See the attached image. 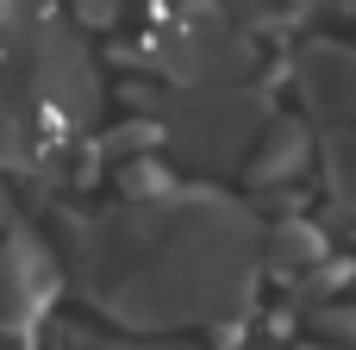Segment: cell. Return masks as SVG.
Listing matches in <instances>:
<instances>
[{
    "instance_id": "obj_1",
    "label": "cell",
    "mask_w": 356,
    "mask_h": 350,
    "mask_svg": "<svg viewBox=\"0 0 356 350\" xmlns=\"http://www.w3.org/2000/svg\"><path fill=\"white\" fill-rule=\"evenodd\" d=\"M263 100H250V94H232V88H213V94H194V113L175 125L181 132V144L194 150V157H213V163H225V157H244V144L250 138H263Z\"/></svg>"
},
{
    "instance_id": "obj_2",
    "label": "cell",
    "mask_w": 356,
    "mask_h": 350,
    "mask_svg": "<svg viewBox=\"0 0 356 350\" xmlns=\"http://www.w3.org/2000/svg\"><path fill=\"white\" fill-rule=\"evenodd\" d=\"M307 157H313L307 125L300 119H275V125H263V144L250 150V182H288V175L307 169Z\"/></svg>"
},
{
    "instance_id": "obj_3",
    "label": "cell",
    "mask_w": 356,
    "mask_h": 350,
    "mask_svg": "<svg viewBox=\"0 0 356 350\" xmlns=\"http://www.w3.org/2000/svg\"><path fill=\"white\" fill-rule=\"evenodd\" d=\"M269 257H275V269H282V276H313L319 263H332V257H325V238H319L307 219H288V225L275 232Z\"/></svg>"
},
{
    "instance_id": "obj_4",
    "label": "cell",
    "mask_w": 356,
    "mask_h": 350,
    "mask_svg": "<svg viewBox=\"0 0 356 350\" xmlns=\"http://www.w3.org/2000/svg\"><path fill=\"white\" fill-rule=\"evenodd\" d=\"M25 150H31V100L0 69V163H19Z\"/></svg>"
},
{
    "instance_id": "obj_5",
    "label": "cell",
    "mask_w": 356,
    "mask_h": 350,
    "mask_svg": "<svg viewBox=\"0 0 356 350\" xmlns=\"http://www.w3.org/2000/svg\"><path fill=\"white\" fill-rule=\"evenodd\" d=\"M325 182H332V194L356 213V132H338L325 144Z\"/></svg>"
},
{
    "instance_id": "obj_6",
    "label": "cell",
    "mask_w": 356,
    "mask_h": 350,
    "mask_svg": "<svg viewBox=\"0 0 356 350\" xmlns=\"http://www.w3.org/2000/svg\"><path fill=\"white\" fill-rule=\"evenodd\" d=\"M75 6H81V19H88V25H106L119 0H75Z\"/></svg>"
},
{
    "instance_id": "obj_7",
    "label": "cell",
    "mask_w": 356,
    "mask_h": 350,
    "mask_svg": "<svg viewBox=\"0 0 356 350\" xmlns=\"http://www.w3.org/2000/svg\"><path fill=\"white\" fill-rule=\"evenodd\" d=\"M0 213H6V194H0Z\"/></svg>"
}]
</instances>
